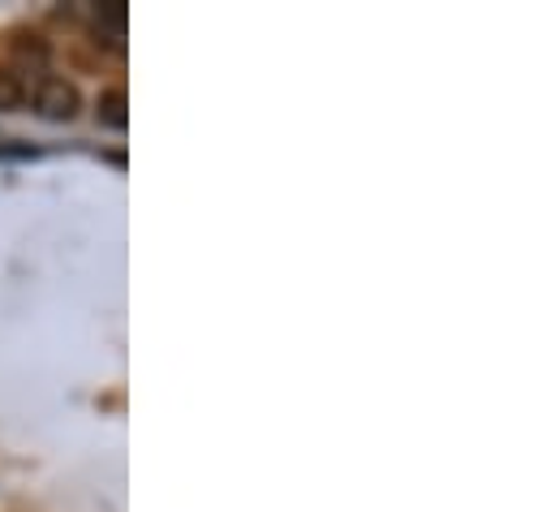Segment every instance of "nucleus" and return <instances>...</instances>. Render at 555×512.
<instances>
[{
    "label": "nucleus",
    "mask_w": 555,
    "mask_h": 512,
    "mask_svg": "<svg viewBox=\"0 0 555 512\" xmlns=\"http://www.w3.org/2000/svg\"><path fill=\"white\" fill-rule=\"evenodd\" d=\"M78 108H82V95H78V87L69 78H56V74L39 78V87H35V113L43 121H74Z\"/></svg>",
    "instance_id": "1"
},
{
    "label": "nucleus",
    "mask_w": 555,
    "mask_h": 512,
    "mask_svg": "<svg viewBox=\"0 0 555 512\" xmlns=\"http://www.w3.org/2000/svg\"><path fill=\"white\" fill-rule=\"evenodd\" d=\"M95 117H100V126L108 129H126L130 126V100H126V91H100V100H95Z\"/></svg>",
    "instance_id": "2"
},
{
    "label": "nucleus",
    "mask_w": 555,
    "mask_h": 512,
    "mask_svg": "<svg viewBox=\"0 0 555 512\" xmlns=\"http://www.w3.org/2000/svg\"><path fill=\"white\" fill-rule=\"evenodd\" d=\"M95 35H108L104 43H113V48L126 39V4H121V0L100 4V13H95Z\"/></svg>",
    "instance_id": "3"
},
{
    "label": "nucleus",
    "mask_w": 555,
    "mask_h": 512,
    "mask_svg": "<svg viewBox=\"0 0 555 512\" xmlns=\"http://www.w3.org/2000/svg\"><path fill=\"white\" fill-rule=\"evenodd\" d=\"M13 108H22V82L9 69H0V113H13Z\"/></svg>",
    "instance_id": "4"
},
{
    "label": "nucleus",
    "mask_w": 555,
    "mask_h": 512,
    "mask_svg": "<svg viewBox=\"0 0 555 512\" xmlns=\"http://www.w3.org/2000/svg\"><path fill=\"white\" fill-rule=\"evenodd\" d=\"M13 52H17L22 61H35V65H43V61H48V43H43L39 35H22V39L13 43Z\"/></svg>",
    "instance_id": "5"
}]
</instances>
